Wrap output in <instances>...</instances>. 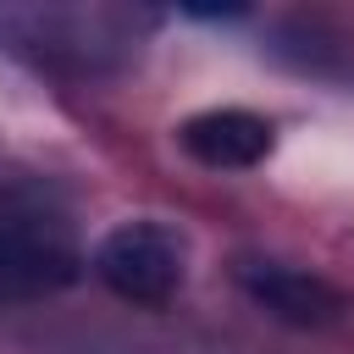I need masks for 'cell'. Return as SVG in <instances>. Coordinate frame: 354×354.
Wrapping results in <instances>:
<instances>
[{"instance_id": "cell-2", "label": "cell", "mask_w": 354, "mask_h": 354, "mask_svg": "<svg viewBox=\"0 0 354 354\" xmlns=\"http://www.w3.org/2000/svg\"><path fill=\"white\" fill-rule=\"evenodd\" d=\"M94 277L138 310H166L188 282V238L155 216L122 221L94 243Z\"/></svg>"}, {"instance_id": "cell-3", "label": "cell", "mask_w": 354, "mask_h": 354, "mask_svg": "<svg viewBox=\"0 0 354 354\" xmlns=\"http://www.w3.org/2000/svg\"><path fill=\"white\" fill-rule=\"evenodd\" d=\"M83 277L77 243L39 221V216H6L0 221V304H33L55 299Z\"/></svg>"}, {"instance_id": "cell-5", "label": "cell", "mask_w": 354, "mask_h": 354, "mask_svg": "<svg viewBox=\"0 0 354 354\" xmlns=\"http://www.w3.org/2000/svg\"><path fill=\"white\" fill-rule=\"evenodd\" d=\"M177 144L205 171H249L271 155V122L243 105H210L177 127Z\"/></svg>"}, {"instance_id": "cell-1", "label": "cell", "mask_w": 354, "mask_h": 354, "mask_svg": "<svg viewBox=\"0 0 354 354\" xmlns=\"http://www.w3.org/2000/svg\"><path fill=\"white\" fill-rule=\"evenodd\" d=\"M160 11L149 6H116V0H28L0 6V55L83 83L127 72L155 33Z\"/></svg>"}, {"instance_id": "cell-4", "label": "cell", "mask_w": 354, "mask_h": 354, "mask_svg": "<svg viewBox=\"0 0 354 354\" xmlns=\"http://www.w3.org/2000/svg\"><path fill=\"white\" fill-rule=\"evenodd\" d=\"M243 299L254 310H266L271 321L282 326H299V332H321V326H337L348 299L321 277V271H304V266H288V260H271V254H243L232 266Z\"/></svg>"}]
</instances>
